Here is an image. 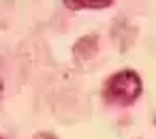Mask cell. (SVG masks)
<instances>
[{"instance_id": "6da1fadb", "label": "cell", "mask_w": 156, "mask_h": 139, "mask_svg": "<svg viewBox=\"0 0 156 139\" xmlns=\"http://www.w3.org/2000/svg\"><path fill=\"white\" fill-rule=\"evenodd\" d=\"M141 94V77L135 71H120L105 84V98L115 105H130Z\"/></svg>"}, {"instance_id": "7a4b0ae2", "label": "cell", "mask_w": 156, "mask_h": 139, "mask_svg": "<svg viewBox=\"0 0 156 139\" xmlns=\"http://www.w3.org/2000/svg\"><path fill=\"white\" fill-rule=\"evenodd\" d=\"M66 9L81 11V9H105L111 5V0H62Z\"/></svg>"}]
</instances>
